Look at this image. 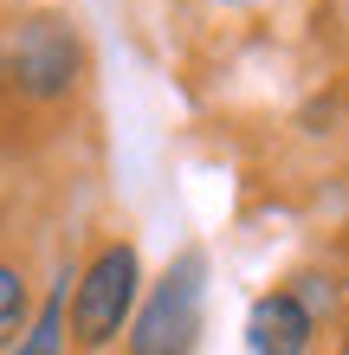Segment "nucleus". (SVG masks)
Listing matches in <instances>:
<instances>
[{"instance_id":"nucleus-7","label":"nucleus","mask_w":349,"mask_h":355,"mask_svg":"<svg viewBox=\"0 0 349 355\" xmlns=\"http://www.w3.org/2000/svg\"><path fill=\"white\" fill-rule=\"evenodd\" d=\"M337 355H349V310L337 317Z\"/></svg>"},{"instance_id":"nucleus-5","label":"nucleus","mask_w":349,"mask_h":355,"mask_svg":"<svg viewBox=\"0 0 349 355\" xmlns=\"http://www.w3.org/2000/svg\"><path fill=\"white\" fill-rule=\"evenodd\" d=\"M65 343H71V271L52 284V297H46V310L19 329V343L7 349V355H65Z\"/></svg>"},{"instance_id":"nucleus-2","label":"nucleus","mask_w":349,"mask_h":355,"mask_svg":"<svg viewBox=\"0 0 349 355\" xmlns=\"http://www.w3.org/2000/svg\"><path fill=\"white\" fill-rule=\"evenodd\" d=\"M142 304V259L130 239H104L97 252L71 271V343L78 349H110L130 329Z\"/></svg>"},{"instance_id":"nucleus-8","label":"nucleus","mask_w":349,"mask_h":355,"mask_svg":"<svg viewBox=\"0 0 349 355\" xmlns=\"http://www.w3.org/2000/svg\"><path fill=\"white\" fill-rule=\"evenodd\" d=\"M227 7H253V0H227Z\"/></svg>"},{"instance_id":"nucleus-1","label":"nucleus","mask_w":349,"mask_h":355,"mask_svg":"<svg viewBox=\"0 0 349 355\" xmlns=\"http://www.w3.org/2000/svg\"><path fill=\"white\" fill-rule=\"evenodd\" d=\"M201 323H207V252L181 245V252L155 271L149 297L130 317V355H194Z\"/></svg>"},{"instance_id":"nucleus-6","label":"nucleus","mask_w":349,"mask_h":355,"mask_svg":"<svg viewBox=\"0 0 349 355\" xmlns=\"http://www.w3.org/2000/svg\"><path fill=\"white\" fill-rule=\"evenodd\" d=\"M26 323H33V284L13 259H0V349H13Z\"/></svg>"},{"instance_id":"nucleus-3","label":"nucleus","mask_w":349,"mask_h":355,"mask_svg":"<svg viewBox=\"0 0 349 355\" xmlns=\"http://www.w3.org/2000/svg\"><path fill=\"white\" fill-rule=\"evenodd\" d=\"M85 78V39L65 13H26L7 39V85L26 103H58Z\"/></svg>"},{"instance_id":"nucleus-4","label":"nucleus","mask_w":349,"mask_h":355,"mask_svg":"<svg viewBox=\"0 0 349 355\" xmlns=\"http://www.w3.org/2000/svg\"><path fill=\"white\" fill-rule=\"evenodd\" d=\"M317 349V317L298 304L291 284L253 297L246 310V355H311Z\"/></svg>"}]
</instances>
